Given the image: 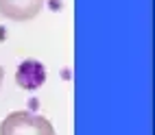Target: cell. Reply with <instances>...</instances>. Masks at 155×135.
<instances>
[{"mask_svg": "<svg viewBox=\"0 0 155 135\" xmlns=\"http://www.w3.org/2000/svg\"><path fill=\"white\" fill-rule=\"evenodd\" d=\"M0 135H55V129L39 113L13 111L0 124Z\"/></svg>", "mask_w": 155, "mask_h": 135, "instance_id": "1", "label": "cell"}, {"mask_svg": "<svg viewBox=\"0 0 155 135\" xmlns=\"http://www.w3.org/2000/svg\"><path fill=\"white\" fill-rule=\"evenodd\" d=\"M46 79V70L37 61H24L18 68V83L24 89H37Z\"/></svg>", "mask_w": 155, "mask_h": 135, "instance_id": "3", "label": "cell"}, {"mask_svg": "<svg viewBox=\"0 0 155 135\" xmlns=\"http://www.w3.org/2000/svg\"><path fill=\"white\" fill-rule=\"evenodd\" d=\"M46 0H0V15L13 22H28L42 11Z\"/></svg>", "mask_w": 155, "mask_h": 135, "instance_id": "2", "label": "cell"}, {"mask_svg": "<svg viewBox=\"0 0 155 135\" xmlns=\"http://www.w3.org/2000/svg\"><path fill=\"white\" fill-rule=\"evenodd\" d=\"M2 74H5V72H2V68H0V83H2Z\"/></svg>", "mask_w": 155, "mask_h": 135, "instance_id": "4", "label": "cell"}]
</instances>
